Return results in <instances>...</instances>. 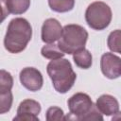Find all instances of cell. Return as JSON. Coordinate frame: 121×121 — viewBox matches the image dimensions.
<instances>
[{"label":"cell","instance_id":"obj_13","mask_svg":"<svg viewBox=\"0 0 121 121\" xmlns=\"http://www.w3.org/2000/svg\"><path fill=\"white\" fill-rule=\"evenodd\" d=\"M42 55L49 60H57V59H60L64 56V52L59 47L58 44H54V43H47L46 45H44L42 50H41Z\"/></svg>","mask_w":121,"mask_h":121},{"label":"cell","instance_id":"obj_10","mask_svg":"<svg viewBox=\"0 0 121 121\" xmlns=\"http://www.w3.org/2000/svg\"><path fill=\"white\" fill-rule=\"evenodd\" d=\"M30 6V0H1L2 21L9 14H22L26 12Z\"/></svg>","mask_w":121,"mask_h":121},{"label":"cell","instance_id":"obj_17","mask_svg":"<svg viewBox=\"0 0 121 121\" xmlns=\"http://www.w3.org/2000/svg\"><path fill=\"white\" fill-rule=\"evenodd\" d=\"M13 85V78L10 73L2 69L0 71V92L10 91Z\"/></svg>","mask_w":121,"mask_h":121},{"label":"cell","instance_id":"obj_20","mask_svg":"<svg viewBox=\"0 0 121 121\" xmlns=\"http://www.w3.org/2000/svg\"><path fill=\"white\" fill-rule=\"evenodd\" d=\"M119 119H121V112H117L112 116V120H119Z\"/></svg>","mask_w":121,"mask_h":121},{"label":"cell","instance_id":"obj_12","mask_svg":"<svg viewBox=\"0 0 121 121\" xmlns=\"http://www.w3.org/2000/svg\"><path fill=\"white\" fill-rule=\"evenodd\" d=\"M73 60L76 65L82 69H88L92 65V55L85 48L75 52L73 55Z\"/></svg>","mask_w":121,"mask_h":121},{"label":"cell","instance_id":"obj_9","mask_svg":"<svg viewBox=\"0 0 121 121\" xmlns=\"http://www.w3.org/2000/svg\"><path fill=\"white\" fill-rule=\"evenodd\" d=\"M63 27L58 20L49 18L45 20L42 26V40L45 43H53L61 36Z\"/></svg>","mask_w":121,"mask_h":121},{"label":"cell","instance_id":"obj_6","mask_svg":"<svg viewBox=\"0 0 121 121\" xmlns=\"http://www.w3.org/2000/svg\"><path fill=\"white\" fill-rule=\"evenodd\" d=\"M20 81L22 85L31 92L39 91L43 87V79L41 72L34 67H26L20 72Z\"/></svg>","mask_w":121,"mask_h":121},{"label":"cell","instance_id":"obj_5","mask_svg":"<svg viewBox=\"0 0 121 121\" xmlns=\"http://www.w3.org/2000/svg\"><path fill=\"white\" fill-rule=\"evenodd\" d=\"M68 108L70 114L73 115V119L81 120L84 115H86L94 104L90 96L84 93H77L68 99Z\"/></svg>","mask_w":121,"mask_h":121},{"label":"cell","instance_id":"obj_11","mask_svg":"<svg viewBox=\"0 0 121 121\" xmlns=\"http://www.w3.org/2000/svg\"><path fill=\"white\" fill-rule=\"evenodd\" d=\"M98 111L105 115H113L119 110V104L115 97L110 95H102L95 103Z\"/></svg>","mask_w":121,"mask_h":121},{"label":"cell","instance_id":"obj_14","mask_svg":"<svg viewBox=\"0 0 121 121\" xmlns=\"http://www.w3.org/2000/svg\"><path fill=\"white\" fill-rule=\"evenodd\" d=\"M48 5L56 12H67L74 8L75 0H48Z\"/></svg>","mask_w":121,"mask_h":121},{"label":"cell","instance_id":"obj_7","mask_svg":"<svg viewBox=\"0 0 121 121\" xmlns=\"http://www.w3.org/2000/svg\"><path fill=\"white\" fill-rule=\"evenodd\" d=\"M100 67L102 74L110 79L117 78L121 76V59L112 53L102 55Z\"/></svg>","mask_w":121,"mask_h":121},{"label":"cell","instance_id":"obj_2","mask_svg":"<svg viewBox=\"0 0 121 121\" xmlns=\"http://www.w3.org/2000/svg\"><path fill=\"white\" fill-rule=\"evenodd\" d=\"M47 73L55 90L60 94L68 92L75 83L77 75L70 61L66 59L52 60L47 64Z\"/></svg>","mask_w":121,"mask_h":121},{"label":"cell","instance_id":"obj_16","mask_svg":"<svg viewBox=\"0 0 121 121\" xmlns=\"http://www.w3.org/2000/svg\"><path fill=\"white\" fill-rule=\"evenodd\" d=\"M12 104V94L11 91L0 92V113L3 114L9 112Z\"/></svg>","mask_w":121,"mask_h":121},{"label":"cell","instance_id":"obj_1","mask_svg":"<svg viewBox=\"0 0 121 121\" xmlns=\"http://www.w3.org/2000/svg\"><path fill=\"white\" fill-rule=\"evenodd\" d=\"M32 27L24 18L12 19L8 26L4 39L5 48L10 53H20L31 40Z\"/></svg>","mask_w":121,"mask_h":121},{"label":"cell","instance_id":"obj_3","mask_svg":"<svg viewBox=\"0 0 121 121\" xmlns=\"http://www.w3.org/2000/svg\"><path fill=\"white\" fill-rule=\"evenodd\" d=\"M87 39L88 32L85 28L78 25H66L62 29L58 45L64 53L74 54L84 48Z\"/></svg>","mask_w":121,"mask_h":121},{"label":"cell","instance_id":"obj_18","mask_svg":"<svg viewBox=\"0 0 121 121\" xmlns=\"http://www.w3.org/2000/svg\"><path fill=\"white\" fill-rule=\"evenodd\" d=\"M46 119L48 121H60V120H64V114L63 112L60 108L53 106L50 107L47 112H46Z\"/></svg>","mask_w":121,"mask_h":121},{"label":"cell","instance_id":"obj_4","mask_svg":"<svg viewBox=\"0 0 121 121\" xmlns=\"http://www.w3.org/2000/svg\"><path fill=\"white\" fill-rule=\"evenodd\" d=\"M85 19L90 27L95 30H102L112 21V9L104 2H94L88 6L85 12Z\"/></svg>","mask_w":121,"mask_h":121},{"label":"cell","instance_id":"obj_8","mask_svg":"<svg viewBox=\"0 0 121 121\" xmlns=\"http://www.w3.org/2000/svg\"><path fill=\"white\" fill-rule=\"evenodd\" d=\"M41 112V105L33 99L23 100L17 110V116L13 118L14 121H38V114Z\"/></svg>","mask_w":121,"mask_h":121},{"label":"cell","instance_id":"obj_15","mask_svg":"<svg viewBox=\"0 0 121 121\" xmlns=\"http://www.w3.org/2000/svg\"><path fill=\"white\" fill-rule=\"evenodd\" d=\"M108 47L112 52L121 54V29H116L110 33L108 37Z\"/></svg>","mask_w":121,"mask_h":121},{"label":"cell","instance_id":"obj_19","mask_svg":"<svg viewBox=\"0 0 121 121\" xmlns=\"http://www.w3.org/2000/svg\"><path fill=\"white\" fill-rule=\"evenodd\" d=\"M81 120H103V117L101 115V112L96 108V106L94 105L91 111L86 115H84Z\"/></svg>","mask_w":121,"mask_h":121}]
</instances>
